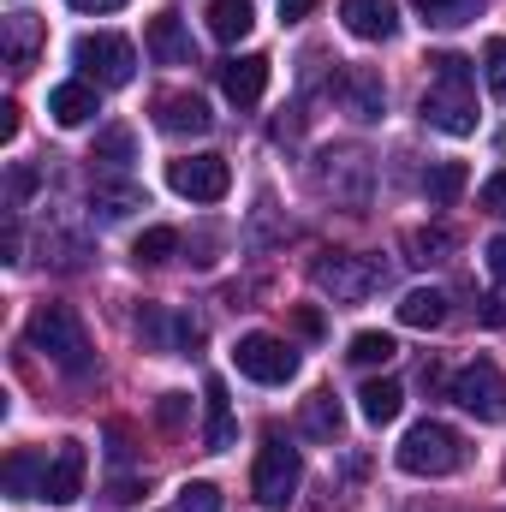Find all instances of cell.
Instances as JSON below:
<instances>
[{
	"instance_id": "cell-1",
	"label": "cell",
	"mask_w": 506,
	"mask_h": 512,
	"mask_svg": "<svg viewBox=\"0 0 506 512\" xmlns=\"http://www.w3.org/2000/svg\"><path fill=\"white\" fill-rule=\"evenodd\" d=\"M24 334H30V346H36L54 370H66L72 382L96 376V346H90V328H84V316H78L72 304H36Z\"/></svg>"
},
{
	"instance_id": "cell-2",
	"label": "cell",
	"mask_w": 506,
	"mask_h": 512,
	"mask_svg": "<svg viewBox=\"0 0 506 512\" xmlns=\"http://www.w3.org/2000/svg\"><path fill=\"white\" fill-rule=\"evenodd\" d=\"M399 471L405 477H453L471 453H465V435L453 429V423H435V417H423V423H411L405 429V441H399Z\"/></svg>"
},
{
	"instance_id": "cell-3",
	"label": "cell",
	"mask_w": 506,
	"mask_h": 512,
	"mask_svg": "<svg viewBox=\"0 0 506 512\" xmlns=\"http://www.w3.org/2000/svg\"><path fill=\"white\" fill-rule=\"evenodd\" d=\"M72 60H78V72H84L96 90H120V84L137 78V48H131L126 36H114V30L78 36V42H72Z\"/></svg>"
},
{
	"instance_id": "cell-4",
	"label": "cell",
	"mask_w": 506,
	"mask_h": 512,
	"mask_svg": "<svg viewBox=\"0 0 506 512\" xmlns=\"http://www.w3.org/2000/svg\"><path fill=\"white\" fill-rule=\"evenodd\" d=\"M310 280H316L322 292H334L340 304H358V298H370V292H381L387 268H381V256L328 251V256H316V262H310Z\"/></svg>"
},
{
	"instance_id": "cell-5",
	"label": "cell",
	"mask_w": 506,
	"mask_h": 512,
	"mask_svg": "<svg viewBox=\"0 0 506 512\" xmlns=\"http://www.w3.org/2000/svg\"><path fill=\"white\" fill-rule=\"evenodd\" d=\"M298 483H304V459H298V447L292 441H280V435H268L262 441V453H256V471H251V495L262 507H292V495H298Z\"/></svg>"
},
{
	"instance_id": "cell-6",
	"label": "cell",
	"mask_w": 506,
	"mask_h": 512,
	"mask_svg": "<svg viewBox=\"0 0 506 512\" xmlns=\"http://www.w3.org/2000/svg\"><path fill=\"white\" fill-rule=\"evenodd\" d=\"M447 393H453L459 411H471V417H483V423L506 411V376H501L495 358H471V364L447 382Z\"/></svg>"
},
{
	"instance_id": "cell-7",
	"label": "cell",
	"mask_w": 506,
	"mask_h": 512,
	"mask_svg": "<svg viewBox=\"0 0 506 512\" xmlns=\"http://www.w3.org/2000/svg\"><path fill=\"white\" fill-rule=\"evenodd\" d=\"M233 364H239L245 382H262V387H286L298 376V352L286 340H274V334H245L233 346Z\"/></svg>"
},
{
	"instance_id": "cell-8",
	"label": "cell",
	"mask_w": 506,
	"mask_h": 512,
	"mask_svg": "<svg viewBox=\"0 0 506 512\" xmlns=\"http://www.w3.org/2000/svg\"><path fill=\"white\" fill-rule=\"evenodd\" d=\"M167 185L191 203H221L233 191V167L227 155H185V161H167Z\"/></svg>"
},
{
	"instance_id": "cell-9",
	"label": "cell",
	"mask_w": 506,
	"mask_h": 512,
	"mask_svg": "<svg viewBox=\"0 0 506 512\" xmlns=\"http://www.w3.org/2000/svg\"><path fill=\"white\" fill-rule=\"evenodd\" d=\"M137 340L155 346V352H173V358H191L203 346V328L185 316V310H167V304H143L137 310Z\"/></svg>"
},
{
	"instance_id": "cell-10",
	"label": "cell",
	"mask_w": 506,
	"mask_h": 512,
	"mask_svg": "<svg viewBox=\"0 0 506 512\" xmlns=\"http://www.w3.org/2000/svg\"><path fill=\"white\" fill-rule=\"evenodd\" d=\"M423 120L435 131H447V137H471L477 131V96H471V84H429Z\"/></svg>"
},
{
	"instance_id": "cell-11",
	"label": "cell",
	"mask_w": 506,
	"mask_h": 512,
	"mask_svg": "<svg viewBox=\"0 0 506 512\" xmlns=\"http://www.w3.org/2000/svg\"><path fill=\"white\" fill-rule=\"evenodd\" d=\"M84 471H90L84 441H60L54 459H48V471H42V501H48V507H72V501L84 495Z\"/></svg>"
},
{
	"instance_id": "cell-12",
	"label": "cell",
	"mask_w": 506,
	"mask_h": 512,
	"mask_svg": "<svg viewBox=\"0 0 506 512\" xmlns=\"http://www.w3.org/2000/svg\"><path fill=\"white\" fill-rule=\"evenodd\" d=\"M155 126L167 131V137H203V131L215 126V114H209V102L197 90H173V96L155 102Z\"/></svg>"
},
{
	"instance_id": "cell-13",
	"label": "cell",
	"mask_w": 506,
	"mask_h": 512,
	"mask_svg": "<svg viewBox=\"0 0 506 512\" xmlns=\"http://www.w3.org/2000/svg\"><path fill=\"white\" fill-rule=\"evenodd\" d=\"M221 90H227L233 108H256L262 90H268V60H262V54H233V60L221 66Z\"/></svg>"
},
{
	"instance_id": "cell-14",
	"label": "cell",
	"mask_w": 506,
	"mask_h": 512,
	"mask_svg": "<svg viewBox=\"0 0 506 512\" xmlns=\"http://www.w3.org/2000/svg\"><path fill=\"white\" fill-rule=\"evenodd\" d=\"M149 54L161 60V66H197V48H191V30L179 24V12H155L149 18Z\"/></svg>"
},
{
	"instance_id": "cell-15",
	"label": "cell",
	"mask_w": 506,
	"mask_h": 512,
	"mask_svg": "<svg viewBox=\"0 0 506 512\" xmlns=\"http://www.w3.org/2000/svg\"><path fill=\"white\" fill-rule=\"evenodd\" d=\"M340 18L358 42H387L399 30V6L393 0H340Z\"/></svg>"
},
{
	"instance_id": "cell-16",
	"label": "cell",
	"mask_w": 506,
	"mask_h": 512,
	"mask_svg": "<svg viewBox=\"0 0 506 512\" xmlns=\"http://www.w3.org/2000/svg\"><path fill=\"white\" fill-rule=\"evenodd\" d=\"M298 429H304L310 441H328V447H334V441L346 435V411H340V399H334L328 387H316V393L298 405Z\"/></svg>"
},
{
	"instance_id": "cell-17",
	"label": "cell",
	"mask_w": 506,
	"mask_h": 512,
	"mask_svg": "<svg viewBox=\"0 0 506 512\" xmlns=\"http://www.w3.org/2000/svg\"><path fill=\"white\" fill-rule=\"evenodd\" d=\"M42 42H48V24L36 12H12L6 18V60H12V72H30L36 54H42Z\"/></svg>"
},
{
	"instance_id": "cell-18",
	"label": "cell",
	"mask_w": 506,
	"mask_h": 512,
	"mask_svg": "<svg viewBox=\"0 0 506 512\" xmlns=\"http://www.w3.org/2000/svg\"><path fill=\"white\" fill-rule=\"evenodd\" d=\"M340 96H346V108L358 114V120H381V108H387V90H381V78L370 66H352V72H340V84H334Z\"/></svg>"
},
{
	"instance_id": "cell-19",
	"label": "cell",
	"mask_w": 506,
	"mask_h": 512,
	"mask_svg": "<svg viewBox=\"0 0 506 512\" xmlns=\"http://www.w3.org/2000/svg\"><path fill=\"white\" fill-rule=\"evenodd\" d=\"M48 114H54V126H84L90 114H96V84L90 78H72V84H60L54 96H48Z\"/></svg>"
},
{
	"instance_id": "cell-20",
	"label": "cell",
	"mask_w": 506,
	"mask_h": 512,
	"mask_svg": "<svg viewBox=\"0 0 506 512\" xmlns=\"http://www.w3.org/2000/svg\"><path fill=\"white\" fill-rule=\"evenodd\" d=\"M203 405H209V429H203V447H209V453L233 447V399H227V382H221V376H209V382H203Z\"/></svg>"
},
{
	"instance_id": "cell-21",
	"label": "cell",
	"mask_w": 506,
	"mask_h": 512,
	"mask_svg": "<svg viewBox=\"0 0 506 512\" xmlns=\"http://www.w3.org/2000/svg\"><path fill=\"white\" fill-rule=\"evenodd\" d=\"M90 209L102 215V221H126L131 209H149V197H143V185H131V179H96V191H90Z\"/></svg>"
},
{
	"instance_id": "cell-22",
	"label": "cell",
	"mask_w": 506,
	"mask_h": 512,
	"mask_svg": "<svg viewBox=\"0 0 506 512\" xmlns=\"http://www.w3.org/2000/svg\"><path fill=\"white\" fill-rule=\"evenodd\" d=\"M358 411H364V423H393L399 411H405V387L393 382V376H381V382H364L358 387Z\"/></svg>"
},
{
	"instance_id": "cell-23",
	"label": "cell",
	"mask_w": 506,
	"mask_h": 512,
	"mask_svg": "<svg viewBox=\"0 0 506 512\" xmlns=\"http://www.w3.org/2000/svg\"><path fill=\"white\" fill-rule=\"evenodd\" d=\"M465 185H471V167H465V161H435V167L423 173V197H429L435 209L459 203V197H465Z\"/></svg>"
},
{
	"instance_id": "cell-24",
	"label": "cell",
	"mask_w": 506,
	"mask_h": 512,
	"mask_svg": "<svg viewBox=\"0 0 506 512\" xmlns=\"http://www.w3.org/2000/svg\"><path fill=\"white\" fill-rule=\"evenodd\" d=\"M399 322H405V328H441V322H447V292L411 286V292L399 298Z\"/></svg>"
},
{
	"instance_id": "cell-25",
	"label": "cell",
	"mask_w": 506,
	"mask_h": 512,
	"mask_svg": "<svg viewBox=\"0 0 506 512\" xmlns=\"http://www.w3.org/2000/svg\"><path fill=\"white\" fill-rule=\"evenodd\" d=\"M256 24V0H209V30L221 42H245Z\"/></svg>"
},
{
	"instance_id": "cell-26",
	"label": "cell",
	"mask_w": 506,
	"mask_h": 512,
	"mask_svg": "<svg viewBox=\"0 0 506 512\" xmlns=\"http://www.w3.org/2000/svg\"><path fill=\"white\" fill-rule=\"evenodd\" d=\"M42 471H48V459L36 465V453H12L6 459V495L12 501H42Z\"/></svg>"
},
{
	"instance_id": "cell-27",
	"label": "cell",
	"mask_w": 506,
	"mask_h": 512,
	"mask_svg": "<svg viewBox=\"0 0 506 512\" xmlns=\"http://www.w3.org/2000/svg\"><path fill=\"white\" fill-rule=\"evenodd\" d=\"M447 251H453V233L447 227H411L405 233V262H417V268L447 262Z\"/></svg>"
},
{
	"instance_id": "cell-28",
	"label": "cell",
	"mask_w": 506,
	"mask_h": 512,
	"mask_svg": "<svg viewBox=\"0 0 506 512\" xmlns=\"http://www.w3.org/2000/svg\"><path fill=\"white\" fill-rule=\"evenodd\" d=\"M417 12H423V24H441V30H453V24H471L477 12H483V0H411Z\"/></svg>"
},
{
	"instance_id": "cell-29",
	"label": "cell",
	"mask_w": 506,
	"mask_h": 512,
	"mask_svg": "<svg viewBox=\"0 0 506 512\" xmlns=\"http://www.w3.org/2000/svg\"><path fill=\"white\" fill-rule=\"evenodd\" d=\"M393 352H399V346H393V334H381V328H364V334H352V352H346V358H352L358 370H376V364H387Z\"/></svg>"
},
{
	"instance_id": "cell-30",
	"label": "cell",
	"mask_w": 506,
	"mask_h": 512,
	"mask_svg": "<svg viewBox=\"0 0 506 512\" xmlns=\"http://www.w3.org/2000/svg\"><path fill=\"white\" fill-rule=\"evenodd\" d=\"M173 251H179V233L173 227H149V233H137V268H161V262H173Z\"/></svg>"
},
{
	"instance_id": "cell-31",
	"label": "cell",
	"mask_w": 506,
	"mask_h": 512,
	"mask_svg": "<svg viewBox=\"0 0 506 512\" xmlns=\"http://www.w3.org/2000/svg\"><path fill=\"white\" fill-rule=\"evenodd\" d=\"M131 155H137V143H131V131H126V126H108L102 137H96V155H90V161H102V167H114V173H126V167H131Z\"/></svg>"
},
{
	"instance_id": "cell-32",
	"label": "cell",
	"mask_w": 506,
	"mask_h": 512,
	"mask_svg": "<svg viewBox=\"0 0 506 512\" xmlns=\"http://www.w3.org/2000/svg\"><path fill=\"white\" fill-rule=\"evenodd\" d=\"M483 78H489V96L506 102V36H489L483 42Z\"/></svg>"
},
{
	"instance_id": "cell-33",
	"label": "cell",
	"mask_w": 506,
	"mask_h": 512,
	"mask_svg": "<svg viewBox=\"0 0 506 512\" xmlns=\"http://www.w3.org/2000/svg\"><path fill=\"white\" fill-rule=\"evenodd\" d=\"M429 72H435V84H477V72H471V60L465 54H429Z\"/></svg>"
},
{
	"instance_id": "cell-34",
	"label": "cell",
	"mask_w": 506,
	"mask_h": 512,
	"mask_svg": "<svg viewBox=\"0 0 506 512\" xmlns=\"http://www.w3.org/2000/svg\"><path fill=\"white\" fill-rule=\"evenodd\" d=\"M179 512H221V489L215 483H185L179 489Z\"/></svg>"
},
{
	"instance_id": "cell-35",
	"label": "cell",
	"mask_w": 506,
	"mask_h": 512,
	"mask_svg": "<svg viewBox=\"0 0 506 512\" xmlns=\"http://www.w3.org/2000/svg\"><path fill=\"white\" fill-rule=\"evenodd\" d=\"M36 185H42V173H36V167H12V173H6V197H12V209H18Z\"/></svg>"
},
{
	"instance_id": "cell-36",
	"label": "cell",
	"mask_w": 506,
	"mask_h": 512,
	"mask_svg": "<svg viewBox=\"0 0 506 512\" xmlns=\"http://www.w3.org/2000/svg\"><path fill=\"white\" fill-rule=\"evenodd\" d=\"M477 322H483V328H506V286H501V292H489V298L477 304Z\"/></svg>"
},
{
	"instance_id": "cell-37",
	"label": "cell",
	"mask_w": 506,
	"mask_h": 512,
	"mask_svg": "<svg viewBox=\"0 0 506 512\" xmlns=\"http://www.w3.org/2000/svg\"><path fill=\"white\" fill-rule=\"evenodd\" d=\"M477 203H483L489 215H506V167L489 179V185H483V191H477Z\"/></svg>"
},
{
	"instance_id": "cell-38",
	"label": "cell",
	"mask_w": 506,
	"mask_h": 512,
	"mask_svg": "<svg viewBox=\"0 0 506 512\" xmlns=\"http://www.w3.org/2000/svg\"><path fill=\"white\" fill-rule=\"evenodd\" d=\"M155 417H161L167 429H179V423H185V393H161V405H155Z\"/></svg>"
},
{
	"instance_id": "cell-39",
	"label": "cell",
	"mask_w": 506,
	"mask_h": 512,
	"mask_svg": "<svg viewBox=\"0 0 506 512\" xmlns=\"http://www.w3.org/2000/svg\"><path fill=\"white\" fill-rule=\"evenodd\" d=\"M310 12H316V0H280V18H286V24H304Z\"/></svg>"
},
{
	"instance_id": "cell-40",
	"label": "cell",
	"mask_w": 506,
	"mask_h": 512,
	"mask_svg": "<svg viewBox=\"0 0 506 512\" xmlns=\"http://www.w3.org/2000/svg\"><path fill=\"white\" fill-rule=\"evenodd\" d=\"M66 6H72V12H96V18H102V12H120L126 0H66Z\"/></svg>"
},
{
	"instance_id": "cell-41",
	"label": "cell",
	"mask_w": 506,
	"mask_h": 512,
	"mask_svg": "<svg viewBox=\"0 0 506 512\" xmlns=\"http://www.w3.org/2000/svg\"><path fill=\"white\" fill-rule=\"evenodd\" d=\"M12 137H18V102L0 108V143H12Z\"/></svg>"
},
{
	"instance_id": "cell-42",
	"label": "cell",
	"mask_w": 506,
	"mask_h": 512,
	"mask_svg": "<svg viewBox=\"0 0 506 512\" xmlns=\"http://www.w3.org/2000/svg\"><path fill=\"white\" fill-rule=\"evenodd\" d=\"M0 256L18 262V221H12V215H6V233H0Z\"/></svg>"
},
{
	"instance_id": "cell-43",
	"label": "cell",
	"mask_w": 506,
	"mask_h": 512,
	"mask_svg": "<svg viewBox=\"0 0 506 512\" xmlns=\"http://www.w3.org/2000/svg\"><path fill=\"white\" fill-rule=\"evenodd\" d=\"M489 268H495V280H506V239H489Z\"/></svg>"
},
{
	"instance_id": "cell-44",
	"label": "cell",
	"mask_w": 506,
	"mask_h": 512,
	"mask_svg": "<svg viewBox=\"0 0 506 512\" xmlns=\"http://www.w3.org/2000/svg\"><path fill=\"white\" fill-rule=\"evenodd\" d=\"M298 334H310V340H316V334H322V316H316V310H298Z\"/></svg>"
}]
</instances>
